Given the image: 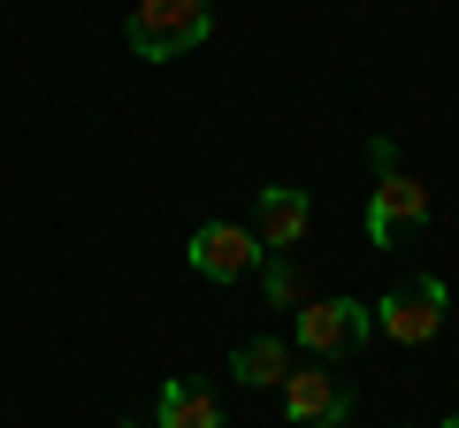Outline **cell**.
<instances>
[{
    "instance_id": "1",
    "label": "cell",
    "mask_w": 459,
    "mask_h": 428,
    "mask_svg": "<svg viewBox=\"0 0 459 428\" xmlns=\"http://www.w3.org/2000/svg\"><path fill=\"white\" fill-rule=\"evenodd\" d=\"M123 39L138 62H184L214 39V0H138Z\"/></svg>"
},
{
    "instance_id": "2",
    "label": "cell",
    "mask_w": 459,
    "mask_h": 428,
    "mask_svg": "<svg viewBox=\"0 0 459 428\" xmlns=\"http://www.w3.org/2000/svg\"><path fill=\"white\" fill-rule=\"evenodd\" d=\"M429 230V184H413L406 168H376V192H368V245L406 253Z\"/></svg>"
},
{
    "instance_id": "3",
    "label": "cell",
    "mask_w": 459,
    "mask_h": 428,
    "mask_svg": "<svg viewBox=\"0 0 459 428\" xmlns=\"http://www.w3.org/2000/svg\"><path fill=\"white\" fill-rule=\"evenodd\" d=\"M368 313H376L383 345H429L452 321V291H444V276H413L398 291H383V306H368Z\"/></svg>"
},
{
    "instance_id": "4",
    "label": "cell",
    "mask_w": 459,
    "mask_h": 428,
    "mask_svg": "<svg viewBox=\"0 0 459 428\" xmlns=\"http://www.w3.org/2000/svg\"><path fill=\"white\" fill-rule=\"evenodd\" d=\"M291 345L314 352V360H329V352H368L376 345V313H368V298H307L291 313Z\"/></svg>"
},
{
    "instance_id": "5",
    "label": "cell",
    "mask_w": 459,
    "mask_h": 428,
    "mask_svg": "<svg viewBox=\"0 0 459 428\" xmlns=\"http://www.w3.org/2000/svg\"><path fill=\"white\" fill-rule=\"evenodd\" d=\"M184 268H192L199 283H246L253 268H261V237H253L246 222H199V230L184 237Z\"/></svg>"
},
{
    "instance_id": "6",
    "label": "cell",
    "mask_w": 459,
    "mask_h": 428,
    "mask_svg": "<svg viewBox=\"0 0 459 428\" xmlns=\"http://www.w3.org/2000/svg\"><path fill=\"white\" fill-rule=\"evenodd\" d=\"M283 421L291 428H344L352 421V390L329 367H291L283 375Z\"/></svg>"
},
{
    "instance_id": "7",
    "label": "cell",
    "mask_w": 459,
    "mask_h": 428,
    "mask_svg": "<svg viewBox=\"0 0 459 428\" xmlns=\"http://www.w3.org/2000/svg\"><path fill=\"white\" fill-rule=\"evenodd\" d=\"M307 230H314V199L299 192V184H261V253H291V245H307Z\"/></svg>"
},
{
    "instance_id": "8",
    "label": "cell",
    "mask_w": 459,
    "mask_h": 428,
    "mask_svg": "<svg viewBox=\"0 0 459 428\" xmlns=\"http://www.w3.org/2000/svg\"><path fill=\"white\" fill-rule=\"evenodd\" d=\"M230 375L246 382V390H283V375H291V345H283V337H253V345L230 352Z\"/></svg>"
},
{
    "instance_id": "9",
    "label": "cell",
    "mask_w": 459,
    "mask_h": 428,
    "mask_svg": "<svg viewBox=\"0 0 459 428\" xmlns=\"http://www.w3.org/2000/svg\"><path fill=\"white\" fill-rule=\"evenodd\" d=\"M153 428H222V406H214V390H199V382H161Z\"/></svg>"
},
{
    "instance_id": "10",
    "label": "cell",
    "mask_w": 459,
    "mask_h": 428,
    "mask_svg": "<svg viewBox=\"0 0 459 428\" xmlns=\"http://www.w3.org/2000/svg\"><path fill=\"white\" fill-rule=\"evenodd\" d=\"M261 298H268V306H307V276H299V261H291V253H268V268H261Z\"/></svg>"
},
{
    "instance_id": "11",
    "label": "cell",
    "mask_w": 459,
    "mask_h": 428,
    "mask_svg": "<svg viewBox=\"0 0 459 428\" xmlns=\"http://www.w3.org/2000/svg\"><path fill=\"white\" fill-rule=\"evenodd\" d=\"M368 168H398V146H391V138H368Z\"/></svg>"
},
{
    "instance_id": "12",
    "label": "cell",
    "mask_w": 459,
    "mask_h": 428,
    "mask_svg": "<svg viewBox=\"0 0 459 428\" xmlns=\"http://www.w3.org/2000/svg\"><path fill=\"white\" fill-rule=\"evenodd\" d=\"M437 428H459V413H444V421H437Z\"/></svg>"
},
{
    "instance_id": "13",
    "label": "cell",
    "mask_w": 459,
    "mask_h": 428,
    "mask_svg": "<svg viewBox=\"0 0 459 428\" xmlns=\"http://www.w3.org/2000/svg\"><path fill=\"white\" fill-rule=\"evenodd\" d=\"M131 428H138V421H131Z\"/></svg>"
}]
</instances>
